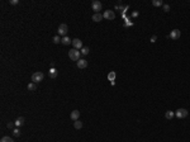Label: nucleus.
<instances>
[{"label": "nucleus", "mask_w": 190, "mask_h": 142, "mask_svg": "<svg viewBox=\"0 0 190 142\" xmlns=\"http://www.w3.org/2000/svg\"><path fill=\"white\" fill-rule=\"evenodd\" d=\"M68 57H70L72 61H79V60H80V57H81V52H80L79 50L72 48V50H70V51H68Z\"/></svg>", "instance_id": "1"}, {"label": "nucleus", "mask_w": 190, "mask_h": 142, "mask_svg": "<svg viewBox=\"0 0 190 142\" xmlns=\"http://www.w3.org/2000/svg\"><path fill=\"white\" fill-rule=\"evenodd\" d=\"M43 77H44V74H43V72L37 71V72H34V74L32 75V83H34V84L41 83V81L43 80Z\"/></svg>", "instance_id": "2"}, {"label": "nucleus", "mask_w": 190, "mask_h": 142, "mask_svg": "<svg viewBox=\"0 0 190 142\" xmlns=\"http://www.w3.org/2000/svg\"><path fill=\"white\" fill-rule=\"evenodd\" d=\"M57 32H58V36L66 37V34H67V32H68V26L65 24V23L60 24V26H58V29H57Z\"/></svg>", "instance_id": "3"}, {"label": "nucleus", "mask_w": 190, "mask_h": 142, "mask_svg": "<svg viewBox=\"0 0 190 142\" xmlns=\"http://www.w3.org/2000/svg\"><path fill=\"white\" fill-rule=\"evenodd\" d=\"M175 115L178 118H186L189 115V112L185 109V108H179L176 112H175Z\"/></svg>", "instance_id": "4"}, {"label": "nucleus", "mask_w": 190, "mask_h": 142, "mask_svg": "<svg viewBox=\"0 0 190 142\" xmlns=\"http://www.w3.org/2000/svg\"><path fill=\"white\" fill-rule=\"evenodd\" d=\"M102 8H103V5H102L100 2H98V0H94V2L91 3V9H92L95 13H100Z\"/></svg>", "instance_id": "5"}, {"label": "nucleus", "mask_w": 190, "mask_h": 142, "mask_svg": "<svg viewBox=\"0 0 190 142\" xmlns=\"http://www.w3.org/2000/svg\"><path fill=\"white\" fill-rule=\"evenodd\" d=\"M72 46H74V48L75 50H81L82 47H84V45H82V41L81 39H79V38H75V39H72Z\"/></svg>", "instance_id": "6"}, {"label": "nucleus", "mask_w": 190, "mask_h": 142, "mask_svg": "<svg viewBox=\"0 0 190 142\" xmlns=\"http://www.w3.org/2000/svg\"><path fill=\"white\" fill-rule=\"evenodd\" d=\"M103 17L105 19H108V20H113L114 18H116V13H114L113 10H105L104 14H103Z\"/></svg>", "instance_id": "7"}, {"label": "nucleus", "mask_w": 190, "mask_h": 142, "mask_svg": "<svg viewBox=\"0 0 190 142\" xmlns=\"http://www.w3.org/2000/svg\"><path fill=\"white\" fill-rule=\"evenodd\" d=\"M180 36H181V32H180L179 29H174V31H171L168 38H171V39H179Z\"/></svg>", "instance_id": "8"}, {"label": "nucleus", "mask_w": 190, "mask_h": 142, "mask_svg": "<svg viewBox=\"0 0 190 142\" xmlns=\"http://www.w3.org/2000/svg\"><path fill=\"white\" fill-rule=\"evenodd\" d=\"M76 65H78L79 69H86V67H88V61H86L85 58H80Z\"/></svg>", "instance_id": "9"}, {"label": "nucleus", "mask_w": 190, "mask_h": 142, "mask_svg": "<svg viewBox=\"0 0 190 142\" xmlns=\"http://www.w3.org/2000/svg\"><path fill=\"white\" fill-rule=\"evenodd\" d=\"M15 126H16V128H19V127H22V126H24V123H26V119L23 118V117H18L16 119H15Z\"/></svg>", "instance_id": "10"}, {"label": "nucleus", "mask_w": 190, "mask_h": 142, "mask_svg": "<svg viewBox=\"0 0 190 142\" xmlns=\"http://www.w3.org/2000/svg\"><path fill=\"white\" fill-rule=\"evenodd\" d=\"M79 117H80V112H79L78 109L72 110V112H71V114H70V118H71L72 120H78V119H79Z\"/></svg>", "instance_id": "11"}, {"label": "nucleus", "mask_w": 190, "mask_h": 142, "mask_svg": "<svg viewBox=\"0 0 190 142\" xmlns=\"http://www.w3.org/2000/svg\"><path fill=\"white\" fill-rule=\"evenodd\" d=\"M104 17H103V14H100V13H94V15H92V20L94 22H100V20L103 19Z\"/></svg>", "instance_id": "12"}, {"label": "nucleus", "mask_w": 190, "mask_h": 142, "mask_svg": "<svg viewBox=\"0 0 190 142\" xmlns=\"http://www.w3.org/2000/svg\"><path fill=\"white\" fill-rule=\"evenodd\" d=\"M61 43H62V45H65V46H68L70 43L72 45V39H71L70 37H67V36H66V37H64V38L61 39Z\"/></svg>", "instance_id": "13"}, {"label": "nucleus", "mask_w": 190, "mask_h": 142, "mask_svg": "<svg viewBox=\"0 0 190 142\" xmlns=\"http://www.w3.org/2000/svg\"><path fill=\"white\" fill-rule=\"evenodd\" d=\"M116 76H117L116 72H114V71H110V72L108 74V80L112 81V83H114V80H116Z\"/></svg>", "instance_id": "14"}, {"label": "nucleus", "mask_w": 190, "mask_h": 142, "mask_svg": "<svg viewBox=\"0 0 190 142\" xmlns=\"http://www.w3.org/2000/svg\"><path fill=\"white\" fill-rule=\"evenodd\" d=\"M48 74H50V77L54 79V77L57 76V70H56L54 67H51V69H50V71H48Z\"/></svg>", "instance_id": "15"}, {"label": "nucleus", "mask_w": 190, "mask_h": 142, "mask_svg": "<svg viewBox=\"0 0 190 142\" xmlns=\"http://www.w3.org/2000/svg\"><path fill=\"white\" fill-rule=\"evenodd\" d=\"M74 127H75L76 129H81V128H82V122H80L79 119L75 120V122H74Z\"/></svg>", "instance_id": "16"}, {"label": "nucleus", "mask_w": 190, "mask_h": 142, "mask_svg": "<svg viewBox=\"0 0 190 142\" xmlns=\"http://www.w3.org/2000/svg\"><path fill=\"white\" fill-rule=\"evenodd\" d=\"M174 115H175V113H174V112H171V110H167V112L165 113V117H166L167 119H172V118H174Z\"/></svg>", "instance_id": "17"}, {"label": "nucleus", "mask_w": 190, "mask_h": 142, "mask_svg": "<svg viewBox=\"0 0 190 142\" xmlns=\"http://www.w3.org/2000/svg\"><path fill=\"white\" fill-rule=\"evenodd\" d=\"M152 5H155V7H164V2H162V0H154V2H152Z\"/></svg>", "instance_id": "18"}, {"label": "nucleus", "mask_w": 190, "mask_h": 142, "mask_svg": "<svg viewBox=\"0 0 190 142\" xmlns=\"http://www.w3.org/2000/svg\"><path fill=\"white\" fill-rule=\"evenodd\" d=\"M27 89H28V90H30V91H34V90L37 89V85H36L34 83H29V84L27 85Z\"/></svg>", "instance_id": "19"}, {"label": "nucleus", "mask_w": 190, "mask_h": 142, "mask_svg": "<svg viewBox=\"0 0 190 142\" xmlns=\"http://www.w3.org/2000/svg\"><path fill=\"white\" fill-rule=\"evenodd\" d=\"M0 142H14V141H13V138H12V137L5 136V137H3L2 139H0Z\"/></svg>", "instance_id": "20"}, {"label": "nucleus", "mask_w": 190, "mask_h": 142, "mask_svg": "<svg viewBox=\"0 0 190 142\" xmlns=\"http://www.w3.org/2000/svg\"><path fill=\"white\" fill-rule=\"evenodd\" d=\"M52 41H53V43H54V45H58V43L61 42V38H60V36H54Z\"/></svg>", "instance_id": "21"}, {"label": "nucleus", "mask_w": 190, "mask_h": 142, "mask_svg": "<svg viewBox=\"0 0 190 142\" xmlns=\"http://www.w3.org/2000/svg\"><path fill=\"white\" fill-rule=\"evenodd\" d=\"M13 136H15V137H19V136H20V129H19V128H15V129H13Z\"/></svg>", "instance_id": "22"}, {"label": "nucleus", "mask_w": 190, "mask_h": 142, "mask_svg": "<svg viewBox=\"0 0 190 142\" xmlns=\"http://www.w3.org/2000/svg\"><path fill=\"white\" fill-rule=\"evenodd\" d=\"M89 51H90V50H89L88 47H82V48H81V55L86 56V55H89Z\"/></svg>", "instance_id": "23"}, {"label": "nucleus", "mask_w": 190, "mask_h": 142, "mask_svg": "<svg viewBox=\"0 0 190 142\" xmlns=\"http://www.w3.org/2000/svg\"><path fill=\"white\" fill-rule=\"evenodd\" d=\"M9 4L10 5H16V4H19V0H9Z\"/></svg>", "instance_id": "24"}, {"label": "nucleus", "mask_w": 190, "mask_h": 142, "mask_svg": "<svg viewBox=\"0 0 190 142\" xmlns=\"http://www.w3.org/2000/svg\"><path fill=\"white\" fill-rule=\"evenodd\" d=\"M15 126V123H12V122H8V123H6V127L8 128H13Z\"/></svg>", "instance_id": "25"}, {"label": "nucleus", "mask_w": 190, "mask_h": 142, "mask_svg": "<svg viewBox=\"0 0 190 142\" xmlns=\"http://www.w3.org/2000/svg\"><path fill=\"white\" fill-rule=\"evenodd\" d=\"M164 10H165V12H170V5L164 4Z\"/></svg>", "instance_id": "26"}, {"label": "nucleus", "mask_w": 190, "mask_h": 142, "mask_svg": "<svg viewBox=\"0 0 190 142\" xmlns=\"http://www.w3.org/2000/svg\"><path fill=\"white\" fill-rule=\"evenodd\" d=\"M156 39H157V36H152V37H151V42H152V43L156 42Z\"/></svg>", "instance_id": "27"}]
</instances>
